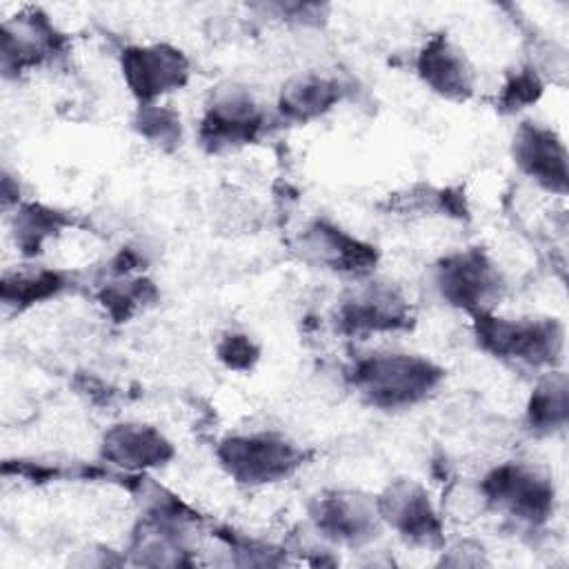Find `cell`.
Segmentation results:
<instances>
[{"label": "cell", "mask_w": 569, "mask_h": 569, "mask_svg": "<svg viewBox=\"0 0 569 569\" xmlns=\"http://www.w3.org/2000/svg\"><path fill=\"white\" fill-rule=\"evenodd\" d=\"M442 371L416 353H371L356 362L353 387L376 407H405L422 400L440 382Z\"/></svg>", "instance_id": "1"}, {"label": "cell", "mask_w": 569, "mask_h": 569, "mask_svg": "<svg viewBox=\"0 0 569 569\" xmlns=\"http://www.w3.org/2000/svg\"><path fill=\"white\" fill-rule=\"evenodd\" d=\"M260 124L262 116L251 93L242 87L229 84L227 89H218L211 104L207 107L202 136L213 149L231 147L249 142Z\"/></svg>", "instance_id": "7"}, {"label": "cell", "mask_w": 569, "mask_h": 569, "mask_svg": "<svg viewBox=\"0 0 569 569\" xmlns=\"http://www.w3.org/2000/svg\"><path fill=\"white\" fill-rule=\"evenodd\" d=\"M338 100V87L322 76H300L282 89L280 107L287 116L307 120L327 111Z\"/></svg>", "instance_id": "16"}, {"label": "cell", "mask_w": 569, "mask_h": 569, "mask_svg": "<svg viewBox=\"0 0 569 569\" xmlns=\"http://www.w3.org/2000/svg\"><path fill=\"white\" fill-rule=\"evenodd\" d=\"M538 93H540V84H538L536 76L520 73L507 87V102L509 104H522V102L536 100Z\"/></svg>", "instance_id": "20"}, {"label": "cell", "mask_w": 569, "mask_h": 569, "mask_svg": "<svg viewBox=\"0 0 569 569\" xmlns=\"http://www.w3.org/2000/svg\"><path fill=\"white\" fill-rule=\"evenodd\" d=\"M305 244L322 264L349 273H362L376 260L371 247L329 224H316L309 229Z\"/></svg>", "instance_id": "14"}, {"label": "cell", "mask_w": 569, "mask_h": 569, "mask_svg": "<svg viewBox=\"0 0 569 569\" xmlns=\"http://www.w3.org/2000/svg\"><path fill=\"white\" fill-rule=\"evenodd\" d=\"M438 287L445 300L471 309L478 316L487 313V307L500 296L502 282L489 258L471 249L442 260L438 267Z\"/></svg>", "instance_id": "4"}, {"label": "cell", "mask_w": 569, "mask_h": 569, "mask_svg": "<svg viewBox=\"0 0 569 569\" xmlns=\"http://www.w3.org/2000/svg\"><path fill=\"white\" fill-rule=\"evenodd\" d=\"M482 489L487 493V500L527 520L545 518L553 500V489L549 480L522 465H505L496 469L487 476Z\"/></svg>", "instance_id": "6"}, {"label": "cell", "mask_w": 569, "mask_h": 569, "mask_svg": "<svg viewBox=\"0 0 569 569\" xmlns=\"http://www.w3.org/2000/svg\"><path fill=\"white\" fill-rule=\"evenodd\" d=\"M529 420L536 429L551 431L567 422V378L562 373H551L531 396Z\"/></svg>", "instance_id": "17"}, {"label": "cell", "mask_w": 569, "mask_h": 569, "mask_svg": "<svg viewBox=\"0 0 569 569\" xmlns=\"http://www.w3.org/2000/svg\"><path fill=\"white\" fill-rule=\"evenodd\" d=\"M51 49H56V31L42 18L20 16L2 24V64L7 71L36 64Z\"/></svg>", "instance_id": "12"}, {"label": "cell", "mask_w": 569, "mask_h": 569, "mask_svg": "<svg viewBox=\"0 0 569 569\" xmlns=\"http://www.w3.org/2000/svg\"><path fill=\"white\" fill-rule=\"evenodd\" d=\"M513 156L522 171L531 176L538 184L551 191H565L567 153L562 142L553 136V131L531 122L520 127L513 140Z\"/></svg>", "instance_id": "8"}, {"label": "cell", "mask_w": 569, "mask_h": 569, "mask_svg": "<svg viewBox=\"0 0 569 569\" xmlns=\"http://www.w3.org/2000/svg\"><path fill=\"white\" fill-rule=\"evenodd\" d=\"M222 467L240 482L262 485L284 478L300 462V451L278 433L231 436L218 451Z\"/></svg>", "instance_id": "2"}, {"label": "cell", "mask_w": 569, "mask_h": 569, "mask_svg": "<svg viewBox=\"0 0 569 569\" xmlns=\"http://www.w3.org/2000/svg\"><path fill=\"white\" fill-rule=\"evenodd\" d=\"M256 349L244 336H229L220 347V356L231 367H249L256 360Z\"/></svg>", "instance_id": "19"}, {"label": "cell", "mask_w": 569, "mask_h": 569, "mask_svg": "<svg viewBox=\"0 0 569 569\" xmlns=\"http://www.w3.org/2000/svg\"><path fill=\"white\" fill-rule=\"evenodd\" d=\"M104 456L122 467H153L171 456L169 442L151 427L120 425L104 436Z\"/></svg>", "instance_id": "11"}, {"label": "cell", "mask_w": 569, "mask_h": 569, "mask_svg": "<svg viewBox=\"0 0 569 569\" xmlns=\"http://www.w3.org/2000/svg\"><path fill=\"white\" fill-rule=\"evenodd\" d=\"M122 73L140 100H151L182 87L189 62L178 49L167 44L129 47L122 51Z\"/></svg>", "instance_id": "5"}, {"label": "cell", "mask_w": 569, "mask_h": 569, "mask_svg": "<svg viewBox=\"0 0 569 569\" xmlns=\"http://www.w3.org/2000/svg\"><path fill=\"white\" fill-rule=\"evenodd\" d=\"M60 276L56 273H29V276H4L2 284V296L7 302H33L38 298H44L47 293L56 291L60 287Z\"/></svg>", "instance_id": "18"}, {"label": "cell", "mask_w": 569, "mask_h": 569, "mask_svg": "<svg viewBox=\"0 0 569 569\" xmlns=\"http://www.w3.org/2000/svg\"><path fill=\"white\" fill-rule=\"evenodd\" d=\"M376 509L356 493H333L320 500L318 525L333 538L358 542L371 531Z\"/></svg>", "instance_id": "15"}, {"label": "cell", "mask_w": 569, "mask_h": 569, "mask_svg": "<svg viewBox=\"0 0 569 569\" xmlns=\"http://www.w3.org/2000/svg\"><path fill=\"white\" fill-rule=\"evenodd\" d=\"M378 513L387 518L396 529L416 540H429L438 536V518L422 487L413 482H398L380 498Z\"/></svg>", "instance_id": "10"}, {"label": "cell", "mask_w": 569, "mask_h": 569, "mask_svg": "<svg viewBox=\"0 0 569 569\" xmlns=\"http://www.w3.org/2000/svg\"><path fill=\"white\" fill-rule=\"evenodd\" d=\"M405 302L398 293L380 287L358 291L342 305V322L351 331L393 329L402 325Z\"/></svg>", "instance_id": "13"}, {"label": "cell", "mask_w": 569, "mask_h": 569, "mask_svg": "<svg viewBox=\"0 0 569 569\" xmlns=\"http://www.w3.org/2000/svg\"><path fill=\"white\" fill-rule=\"evenodd\" d=\"M420 78L445 98H467L473 91V69L465 53L442 36L431 38L418 56Z\"/></svg>", "instance_id": "9"}, {"label": "cell", "mask_w": 569, "mask_h": 569, "mask_svg": "<svg viewBox=\"0 0 569 569\" xmlns=\"http://www.w3.org/2000/svg\"><path fill=\"white\" fill-rule=\"evenodd\" d=\"M480 342L502 358L553 362L562 349V327L551 320H505L489 313L476 316Z\"/></svg>", "instance_id": "3"}]
</instances>
